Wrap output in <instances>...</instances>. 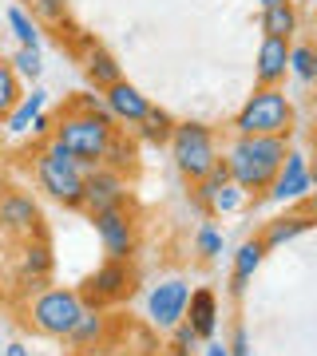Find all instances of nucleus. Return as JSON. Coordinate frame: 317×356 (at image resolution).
<instances>
[{
  "instance_id": "19",
  "label": "nucleus",
  "mask_w": 317,
  "mask_h": 356,
  "mask_svg": "<svg viewBox=\"0 0 317 356\" xmlns=\"http://www.w3.org/2000/svg\"><path fill=\"white\" fill-rule=\"evenodd\" d=\"M84 76H88V83L95 91H107L111 83L123 79V67H119V60H115L103 44H91V48L84 51Z\"/></svg>"
},
{
  "instance_id": "4",
  "label": "nucleus",
  "mask_w": 317,
  "mask_h": 356,
  "mask_svg": "<svg viewBox=\"0 0 317 356\" xmlns=\"http://www.w3.org/2000/svg\"><path fill=\"white\" fill-rule=\"evenodd\" d=\"M111 135H115V119H107V115L68 111V107L56 115V127H52V139L60 143L72 159H79L84 170L103 163V151H107Z\"/></svg>"
},
{
  "instance_id": "9",
  "label": "nucleus",
  "mask_w": 317,
  "mask_h": 356,
  "mask_svg": "<svg viewBox=\"0 0 317 356\" xmlns=\"http://www.w3.org/2000/svg\"><path fill=\"white\" fill-rule=\"evenodd\" d=\"M135 289V273H131V261H103L88 281H84V305L88 309H107V305H119L127 301Z\"/></svg>"
},
{
  "instance_id": "1",
  "label": "nucleus",
  "mask_w": 317,
  "mask_h": 356,
  "mask_svg": "<svg viewBox=\"0 0 317 356\" xmlns=\"http://www.w3.org/2000/svg\"><path fill=\"white\" fill-rule=\"evenodd\" d=\"M286 151H290V135H234L226 154H222L230 182L242 186L254 202H262V194L274 182Z\"/></svg>"
},
{
  "instance_id": "2",
  "label": "nucleus",
  "mask_w": 317,
  "mask_h": 356,
  "mask_svg": "<svg viewBox=\"0 0 317 356\" xmlns=\"http://www.w3.org/2000/svg\"><path fill=\"white\" fill-rule=\"evenodd\" d=\"M32 175H36V186L48 194L56 206L63 210H79L84 202V163L72 159V154L63 151L56 139H44L32 154Z\"/></svg>"
},
{
  "instance_id": "28",
  "label": "nucleus",
  "mask_w": 317,
  "mask_h": 356,
  "mask_svg": "<svg viewBox=\"0 0 317 356\" xmlns=\"http://www.w3.org/2000/svg\"><path fill=\"white\" fill-rule=\"evenodd\" d=\"M290 76L302 83H317V48L314 44H290Z\"/></svg>"
},
{
  "instance_id": "39",
  "label": "nucleus",
  "mask_w": 317,
  "mask_h": 356,
  "mask_svg": "<svg viewBox=\"0 0 317 356\" xmlns=\"http://www.w3.org/2000/svg\"><path fill=\"white\" fill-rule=\"evenodd\" d=\"M258 4H262V8H270V4H281V0H258Z\"/></svg>"
},
{
  "instance_id": "16",
  "label": "nucleus",
  "mask_w": 317,
  "mask_h": 356,
  "mask_svg": "<svg viewBox=\"0 0 317 356\" xmlns=\"http://www.w3.org/2000/svg\"><path fill=\"white\" fill-rule=\"evenodd\" d=\"M290 76V40L266 36L258 48V64H254V79L258 88H281Z\"/></svg>"
},
{
  "instance_id": "34",
  "label": "nucleus",
  "mask_w": 317,
  "mask_h": 356,
  "mask_svg": "<svg viewBox=\"0 0 317 356\" xmlns=\"http://www.w3.org/2000/svg\"><path fill=\"white\" fill-rule=\"evenodd\" d=\"M52 127H56V115H48V107H44V111H40L36 119H32L28 135H36V139L44 143V139H52Z\"/></svg>"
},
{
  "instance_id": "12",
  "label": "nucleus",
  "mask_w": 317,
  "mask_h": 356,
  "mask_svg": "<svg viewBox=\"0 0 317 356\" xmlns=\"http://www.w3.org/2000/svg\"><path fill=\"white\" fill-rule=\"evenodd\" d=\"M52 269H56V254H52V245H48V234L20 242V254H16V281H20V289H24L28 297L36 289H44V285H52Z\"/></svg>"
},
{
  "instance_id": "31",
  "label": "nucleus",
  "mask_w": 317,
  "mask_h": 356,
  "mask_svg": "<svg viewBox=\"0 0 317 356\" xmlns=\"http://www.w3.org/2000/svg\"><path fill=\"white\" fill-rule=\"evenodd\" d=\"M68 111H84V115H107V103H103V91H79L76 99L68 103ZM111 119V115H107Z\"/></svg>"
},
{
  "instance_id": "15",
  "label": "nucleus",
  "mask_w": 317,
  "mask_h": 356,
  "mask_svg": "<svg viewBox=\"0 0 317 356\" xmlns=\"http://www.w3.org/2000/svg\"><path fill=\"white\" fill-rule=\"evenodd\" d=\"M72 353H103L111 348V313L107 309H84L76 329L68 332Z\"/></svg>"
},
{
  "instance_id": "32",
  "label": "nucleus",
  "mask_w": 317,
  "mask_h": 356,
  "mask_svg": "<svg viewBox=\"0 0 317 356\" xmlns=\"http://www.w3.org/2000/svg\"><path fill=\"white\" fill-rule=\"evenodd\" d=\"M194 250L203 257H218L222 254V234H218L215 226H203L199 234H194Z\"/></svg>"
},
{
  "instance_id": "11",
  "label": "nucleus",
  "mask_w": 317,
  "mask_h": 356,
  "mask_svg": "<svg viewBox=\"0 0 317 356\" xmlns=\"http://www.w3.org/2000/svg\"><path fill=\"white\" fill-rule=\"evenodd\" d=\"M127 202H131V186H127L123 175H115L107 166H91L84 175V202H79V210L88 218L103 214V210H119Z\"/></svg>"
},
{
  "instance_id": "37",
  "label": "nucleus",
  "mask_w": 317,
  "mask_h": 356,
  "mask_svg": "<svg viewBox=\"0 0 317 356\" xmlns=\"http://www.w3.org/2000/svg\"><path fill=\"white\" fill-rule=\"evenodd\" d=\"M4 356H32V353H28L24 344H8V348H4Z\"/></svg>"
},
{
  "instance_id": "18",
  "label": "nucleus",
  "mask_w": 317,
  "mask_h": 356,
  "mask_svg": "<svg viewBox=\"0 0 317 356\" xmlns=\"http://www.w3.org/2000/svg\"><path fill=\"white\" fill-rule=\"evenodd\" d=\"M194 329V337L199 341H210L218 329V297L210 289H194L190 293V301H187V317H183Z\"/></svg>"
},
{
  "instance_id": "8",
  "label": "nucleus",
  "mask_w": 317,
  "mask_h": 356,
  "mask_svg": "<svg viewBox=\"0 0 317 356\" xmlns=\"http://www.w3.org/2000/svg\"><path fill=\"white\" fill-rule=\"evenodd\" d=\"M314 191H317V182H314V166H309V159H305L302 151H286V159H281V166H278V175H274V182L266 186V202H278V206H286V202H305V198H314Z\"/></svg>"
},
{
  "instance_id": "35",
  "label": "nucleus",
  "mask_w": 317,
  "mask_h": 356,
  "mask_svg": "<svg viewBox=\"0 0 317 356\" xmlns=\"http://www.w3.org/2000/svg\"><path fill=\"white\" fill-rule=\"evenodd\" d=\"M226 348H230V356H254V353H250V337H246V329L234 332V341H230Z\"/></svg>"
},
{
  "instance_id": "5",
  "label": "nucleus",
  "mask_w": 317,
  "mask_h": 356,
  "mask_svg": "<svg viewBox=\"0 0 317 356\" xmlns=\"http://www.w3.org/2000/svg\"><path fill=\"white\" fill-rule=\"evenodd\" d=\"M234 135H293V103L286 88H254V95L230 119Z\"/></svg>"
},
{
  "instance_id": "27",
  "label": "nucleus",
  "mask_w": 317,
  "mask_h": 356,
  "mask_svg": "<svg viewBox=\"0 0 317 356\" xmlns=\"http://www.w3.org/2000/svg\"><path fill=\"white\" fill-rule=\"evenodd\" d=\"M28 16L40 28H63L68 24V0H28Z\"/></svg>"
},
{
  "instance_id": "22",
  "label": "nucleus",
  "mask_w": 317,
  "mask_h": 356,
  "mask_svg": "<svg viewBox=\"0 0 317 356\" xmlns=\"http://www.w3.org/2000/svg\"><path fill=\"white\" fill-rule=\"evenodd\" d=\"M270 250L262 245V238H250V242L238 245V254H234V277H230V289L242 293L246 285H250V277L258 273V266H262V257H266Z\"/></svg>"
},
{
  "instance_id": "25",
  "label": "nucleus",
  "mask_w": 317,
  "mask_h": 356,
  "mask_svg": "<svg viewBox=\"0 0 317 356\" xmlns=\"http://www.w3.org/2000/svg\"><path fill=\"white\" fill-rule=\"evenodd\" d=\"M4 20H8V32L16 36V48H40V24L28 16L24 4H13Z\"/></svg>"
},
{
  "instance_id": "21",
  "label": "nucleus",
  "mask_w": 317,
  "mask_h": 356,
  "mask_svg": "<svg viewBox=\"0 0 317 356\" xmlns=\"http://www.w3.org/2000/svg\"><path fill=\"white\" fill-rule=\"evenodd\" d=\"M44 107H48V91L40 88V83H32V91H24V95H20V103L4 115V127H8V135H28L32 119H36Z\"/></svg>"
},
{
  "instance_id": "40",
  "label": "nucleus",
  "mask_w": 317,
  "mask_h": 356,
  "mask_svg": "<svg viewBox=\"0 0 317 356\" xmlns=\"http://www.w3.org/2000/svg\"><path fill=\"white\" fill-rule=\"evenodd\" d=\"M72 356H100V353H72Z\"/></svg>"
},
{
  "instance_id": "36",
  "label": "nucleus",
  "mask_w": 317,
  "mask_h": 356,
  "mask_svg": "<svg viewBox=\"0 0 317 356\" xmlns=\"http://www.w3.org/2000/svg\"><path fill=\"white\" fill-rule=\"evenodd\" d=\"M203 356H230V348H226V344H218V341H210Z\"/></svg>"
},
{
  "instance_id": "6",
  "label": "nucleus",
  "mask_w": 317,
  "mask_h": 356,
  "mask_svg": "<svg viewBox=\"0 0 317 356\" xmlns=\"http://www.w3.org/2000/svg\"><path fill=\"white\" fill-rule=\"evenodd\" d=\"M171 159H175V170L187 182H199V178L210 170V166L218 163V135L215 127H206V123H194V119H187V123H175V131H171Z\"/></svg>"
},
{
  "instance_id": "33",
  "label": "nucleus",
  "mask_w": 317,
  "mask_h": 356,
  "mask_svg": "<svg viewBox=\"0 0 317 356\" xmlns=\"http://www.w3.org/2000/svg\"><path fill=\"white\" fill-rule=\"evenodd\" d=\"M171 332H175V348H178V353H187V356L194 353V344H199V337H194V329H190L187 321H178V325H175Z\"/></svg>"
},
{
  "instance_id": "30",
  "label": "nucleus",
  "mask_w": 317,
  "mask_h": 356,
  "mask_svg": "<svg viewBox=\"0 0 317 356\" xmlns=\"http://www.w3.org/2000/svg\"><path fill=\"white\" fill-rule=\"evenodd\" d=\"M20 95H24V83H20V76L13 72V64L0 56V119L20 103Z\"/></svg>"
},
{
  "instance_id": "3",
  "label": "nucleus",
  "mask_w": 317,
  "mask_h": 356,
  "mask_svg": "<svg viewBox=\"0 0 317 356\" xmlns=\"http://www.w3.org/2000/svg\"><path fill=\"white\" fill-rule=\"evenodd\" d=\"M84 297L79 289H68V285H44L24 301V325L48 341H68V332L76 329L79 313H84Z\"/></svg>"
},
{
  "instance_id": "24",
  "label": "nucleus",
  "mask_w": 317,
  "mask_h": 356,
  "mask_svg": "<svg viewBox=\"0 0 317 356\" xmlns=\"http://www.w3.org/2000/svg\"><path fill=\"white\" fill-rule=\"evenodd\" d=\"M258 24H262V32H266V36L293 40V32H297V8H293V0H281V4H270V8H262Z\"/></svg>"
},
{
  "instance_id": "38",
  "label": "nucleus",
  "mask_w": 317,
  "mask_h": 356,
  "mask_svg": "<svg viewBox=\"0 0 317 356\" xmlns=\"http://www.w3.org/2000/svg\"><path fill=\"white\" fill-rule=\"evenodd\" d=\"M305 214L314 218V226H317V198H305Z\"/></svg>"
},
{
  "instance_id": "7",
  "label": "nucleus",
  "mask_w": 317,
  "mask_h": 356,
  "mask_svg": "<svg viewBox=\"0 0 317 356\" xmlns=\"http://www.w3.org/2000/svg\"><path fill=\"white\" fill-rule=\"evenodd\" d=\"M0 234L13 242H28L44 234V214L28 191H16V186L0 191Z\"/></svg>"
},
{
  "instance_id": "13",
  "label": "nucleus",
  "mask_w": 317,
  "mask_h": 356,
  "mask_svg": "<svg viewBox=\"0 0 317 356\" xmlns=\"http://www.w3.org/2000/svg\"><path fill=\"white\" fill-rule=\"evenodd\" d=\"M187 301H190V285L183 277H167L147 293V317L155 329H175L178 321L187 317Z\"/></svg>"
},
{
  "instance_id": "17",
  "label": "nucleus",
  "mask_w": 317,
  "mask_h": 356,
  "mask_svg": "<svg viewBox=\"0 0 317 356\" xmlns=\"http://www.w3.org/2000/svg\"><path fill=\"white\" fill-rule=\"evenodd\" d=\"M100 166H107V170H115V175L131 178L135 170H139V139H135L131 131L115 127V135H111V143H107V151H103Z\"/></svg>"
},
{
  "instance_id": "26",
  "label": "nucleus",
  "mask_w": 317,
  "mask_h": 356,
  "mask_svg": "<svg viewBox=\"0 0 317 356\" xmlns=\"http://www.w3.org/2000/svg\"><path fill=\"white\" fill-rule=\"evenodd\" d=\"M246 202H250V194L242 191V186H234V182H222L215 194H210V206H206V214H238V210H246Z\"/></svg>"
},
{
  "instance_id": "23",
  "label": "nucleus",
  "mask_w": 317,
  "mask_h": 356,
  "mask_svg": "<svg viewBox=\"0 0 317 356\" xmlns=\"http://www.w3.org/2000/svg\"><path fill=\"white\" fill-rule=\"evenodd\" d=\"M171 131H175V115L151 103V111L143 115V123L131 131V135L139 143H147V147H167V143H171Z\"/></svg>"
},
{
  "instance_id": "41",
  "label": "nucleus",
  "mask_w": 317,
  "mask_h": 356,
  "mask_svg": "<svg viewBox=\"0 0 317 356\" xmlns=\"http://www.w3.org/2000/svg\"><path fill=\"white\" fill-rule=\"evenodd\" d=\"M119 356H123V353H119ZM127 356H131V353H127Z\"/></svg>"
},
{
  "instance_id": "20",
  "label": "nucleus",
  "mask_w": 317,
  "mask_h": 356,
  "mask_svg": "<svg viewBox=\"0 0 317 356\" xmlns=\"http://www.w3.org/2000/svg\"><path fill=\"white\" fill-rule=\"evenodd\" d=\"M309 226H314V218L305 214V210L281 214V218H274V222H266V229H262V245H266V250H281V245H290L293 238H302Z\"/></svg>"
},
{
  "instance_id": "14",
  "label": "nucleus",
  "mask_w": 317,
  "mask_h": 356,
  "mask_svg": "<svg viewBox=\"0 0 317 356\" xmlns=\"http://www.w3.org/2000/svg\"><path fill=\"white\" fill-rule=\"evenodd\" d=\"M103 103H107V115L115 119V127H127V131H135L143 123V115L151 111V99L127 79H119V83L103 91Z\"/></svg>"
},
{
  "instance_id": "10",
  "label": "nucleus",
  "mask_w": 317,
  "mask_h": 356,
  "mask_svg": "<svg viewBox=\"0 0 317 356\" xmlns=\"http://www.w3.org/2000/svg\"><path fill=\"white\" fill-rule=\"evenodd\" d=\"M91 226H95V238H100L107 261H131V257H135V250H139V234H135V218H131L127 206L95 214L91 218Z\"/></svg>"
},
{
  "instance_id": "29",
  "label": "nucleus",
  "mask_w": 317,
  "mask_h": 356,
  "mask_svg": "<svg viewBox=\"0 0 317 356\" xmlns=\"http://www.w3.org/2000/svg\"><path fill=\"white\" fill-rule=\"evenodd\" d=\"M8 64H13V72L20 76V83H36V79L44 76V56H40V48H16L13 56H8Z\"/></svg>"
}]
</instances>
